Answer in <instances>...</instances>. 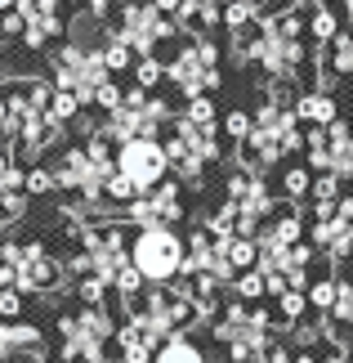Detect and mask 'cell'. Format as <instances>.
Wrapping results in <instances>:
<instances>
[{
    "label": "cell",
    "instance_id": "e575fe53",
    "mask_svg": "<svg viewBox=\"0 0 353 363\" xmlns=\"http://www.w3.org/2000/svg\"><path fill=\"white\" fill-rule=\"evenodd\" d=\"M318 5H322V9H335L340 18H349V23H353V0H318Z\"/></svg>",
    "mask_w": 353,
    "mask_h": 363
},
{
    "label": "cell",
    "instance_id": "ac0fdd59",
    "mask_svg": "<svg viewBox=\"0 0 353 363\" xmlns=\"http://www.w3.org/2000/svg\"><path fill=\"white\" fill-rule=\"evenodd\" d=\"M277 189H282V198H313V171H308V162H291V166H282V175H277Z\"/></svg>",
    "mask_w": 353,
    "mask_h": 363
},
{
    "label": "cell",
    "instance_id": "f1b7e54d",
    "mask_svg": "<svg viewBox=\"0 0 353 363\" xmlns=\"http://www.w3.org/2000/svg\"><path fill=\"white\" fill-rule=\"evenodd\" d=\"M242 5L255 13V18H273V13H287V9H300V0H242Z\"/></svg>",
    "mask_w": 353,
    "mask_h": 363
},
{
    "label": "cell",
    "instance_id": "9c48e42d",
    "mask_svg": "<svg viewBox=\"0 0 353 363\" xmlns=\"http://www.w3.org/2000/svg\"><path fill=\"white\" fill-rule=\"evenodd\" d=\"M130 264L148 287H170L183 274V238L175 229H139L130 238Z\"/></svg>",
    "mask_w": 353,
    "mask_h": 363
},
{
    "label": "cell",
    "instance_id": "8fae6325",
    "mask_svg": "<svg viewBox=\"0 0 353 363\" xmlns=\"http://www.w3.org/2000/svg\"><path fill=\"white\" fill-rule=\"evenodd\" d=\"M117 175H125L139 193L166 184L170 175V157H166L161 139H130V144L117 148Z\"/></svg>",
    "mask_w": 353,
    "mask_h": 363
},
{
    "label": "cell",
    "instance_id": "74e56055",
    "mask_svg": "<svg viewBox=\"0 0 353 363\" xmlns=\"http://www.w3.org/2000/svg\"><path fill=\"white\" fill-rule=\"evenodd\" d=\"M0 45H5V36H0Z\"/></svg>",
    "mask_w": 353,
    "mask_h": 363
},
{
    "label": "cell",
    "instance_id": "8d00e7d4",
    "mask_svg": "<svg viewBox=\"0 0 353 363\" xmlns=\"http://www.w3.org/2000/svg\"><path fill=\"white\" fill-rule=\"evenodd\" d=\"M13 5H18V0H0V13H9Z\"/></svg>",
    "mask_w": 353,
    "mask_h": 363
},
{
    "label": "cell",
    "instance_id": "d6a6232c",
    "mask_svg": "<svg viewBox=\"0 0 353 363\" xmlns=\"http://www.w3.org/2000/svg\"><path fill=\"white\" fill-rule=\"evenodd\" d=\"M63 5H76V9H86L90 18L108 23V18H112V9H117V0H63Z\"/></svg>",
    "mask_w": 353,
    "mask_h": 363
},
{
    "label": "cell",
    "instance_id": "4316f807",
    "mask_svg": "<svg viewBox=\"0 0 353 363\" xmlns=\"http://www.w3.org/2000/svg\"><path fill=\"white\" fill-rule=\"evenodd\" d=\"M304 310H308V291H282L277 296V318L282 323H295Z\"/></svg>",
    "mask_w": 353,
    "mask_h": 363
},
{
    "label": "cell",
    "instance_id": "7a4b0ae2",
    "mask_svg": "<svg viewBox=\"0 0 353 363\" xmlns=\"http://www.w3.org/2000/svg\"><path fill=\"white\" fill-rule=\"evenodd\" d=\"M59 283L63 260L40 238H0V287L32 296V291H54Z\"/></svg>",
    "mask_w": 353,
    "mask_h": 363
},
{
    "label": "cell",
    "instance_id": "52a82bcc",
    "mask_svg": "<svg viewBox=\"0 0 353 363\" xmlns=\"http://www.w3.org/2000/svg\"><path fill=\"white\" fill-rule=\"evenodd\" d=\"M130 323L161 350L170 337H179L188 323H197V310L179 287H152L130 301Z\"/></svg>",
    "mask_w": 353,
    "mask_h": 363
},
{
    "label": "cell",
    "instance_id": "9a60e30c",
    "mask_svg": "<svg viewBox=\"0 0 353 363\" xmlns=\"http://www.w3.org/2000/svg\"><path fill=\"white\" fill-rule=\"evenodd\" d=\"M40 350V332L27 323H0V363H13L18 354Z\"/></svg>",
    "mask_w": 353,
    "mask_h": 363
},
{
    "label": "cell",
    "instance_id": "d6986e66",
    "mask_svg": "<svg viewBox=\"0 0 353 363\" xmlns=\"http://www.w3.org/2000/svg\"><path fill=\"white\" fill-rule=\"evenodd\" d=\"M98 59H103L108 77H125V72H134V50L125 45V40H117V36H108L103 45H98Z\"/></svg>",
    "mask_w": 353,
    "mask_h": 363
},
{
    "label": "cell",
    "instance_id": "4dcf8cb0",
    "mask_svg": "<svg viewBox=\"0 0 353 363\" xmlns=\"http://www.w3.org/2000/svg\"><path fill=\"white\" fill-rule=\"evenodd\" d=\"M264 363H318L308 350H291V345H282V341H273V350H268V359Z\"/></svg>",
    "mask_w": 353,
    "mask_h": 363
},
{
    "label": "cell",
    "instance_id": "44dd1931",
    "mask_svg": "<svg viewBox=\"0 0 353 363\" xmlns=\"http://www.w3.org/2000/svg\"><path fill=\"white\" fill-rule=\"evenodd\" d=\"M152 363H206V354L197 350L188 337H170V341L157 350V359H152Z\"/></svg>",
    "mask_w": 353,
    "mask_h": 363
},
{
    "label": "cell",
    "instance_id": "836d02e7",
    "mask_svg": "<svg viewBox=\"0 0 353 363\" xmlns=\"http://www.w3.org/2000/svg\"><path fill=\"white\" fill-rule=\"evenodd\" d=\"M23 202H27V198H0V229L13 225V220L23 216Z\"/></svg>",
    "mask_w": 353,
    "mask_h": 363
},
{
    "label": "cell",
    "instance_id": "83f0119b",
    "mask_svg": "<svg viewBox=\"0 0 353 363\" xmlns=\"http://www.w3.org/2000/svg\"><path fill=\"white\" fill-rule=\"evenodd\" d=\"M331 323H340V328H353V283H340V291H335V310H331Z\"/></svg>",
    "mask_w": 353,
    "mask_h": 363
},
{
    "label": "cell",
    "instance_id": "30bf717a",
    "mask_svg": "<svg viewBox=\"0 0 353 363\" xmlns=\"http://www.w3.org/2000/svg\"><path fill=\"white\" fill-rule=\"evenodd\" d=\"M304 216L295 211H282V216H268L264 220V229L255 233V251H260V260H255V269L260 274H287V264H291V251L304 242Z\"/></svg>",
    "mask_w": 353,
    "mask_h": 363
},
{
    "label": "cell",
    "instance_id": "277c9868",
    "mask_svg": "<svg viewBox=\"0 0 353 363\" xmlns=\"http://www.w3.org/2000/svg\"><path fill=\"white\" fill-rule=\"evenodd\" d=\"M76 260L72 274L76 278H98V283H117V274L130 264V233H125L121 220H98V225H86L81 220V242H76Z\"/></svg>",
    "mask_w": 353,
    "mask_h": 363
},
{
    "label": "cell",
    "instance_id": "d4e9b609",
    "mask_svg": "<svg viewBox=\"0 0 353 363\" xmlns=\"http://www.w3.org/2000/svg\"><path fill=\"white\" fill-rule=\"evenodd\" d=\"M250 121L255 117H250L246 108H228V113L219 117V130H224V139H237V144H242V139L250 135Z\"/></svg>",
    "mask_w": 353,
    "mask_h": 363
},
{
    "label": "cell",
    "instance_id": "6da1fadb",
    "mask_svg": "<svg viewBox=\"0 0 353 363\" xmlns=\"http://www.w3.org/2000/svg\"><path fill=\"white\" fill-rule=\"evenodd\" d=\"M166 90L183 104L224 90V50L215 36H183L175 54H166Z\"/></svg>",
    "mask_w": 353,
    "mask_h": 363
},
{
    "label": "cell",
    "instance_id": "ffe728a7",
    "mask_svg": "<svg viewBox=\"0 0 353 363\" xmlns=\"http://www.w3.org/2000/svg\"><path fill=\"white\" fill-rule=\"evenodd\" d=\"M134 90H148V94H157L166 90V59L161 54H152V59H134Z\"/></svg>",
    "mask_w": 353,
    "mask_h": 363
},
{
    "label": "cell",
    "instance_id": "2e32d148",
    "mask_svg": "<svg viewBox=\"0 0 353 363\" xmlns=\"http://www.w3.org/2000/svg\"><path fill=\"white\" fill-rule=\"evenodd\" d=\"M117 354H121V363H148V359H157V345L125 318V323L117 328Z\"/></svg>",
    "mask_w": 353,
    "mask_h": 363
},
{
    "label": "cell",
    "instance_id": "e0dca14e",
    "mask_svg": "<svg viewBox=\"0 0 353 363\" xmlns=\"http://www.w3.org/2000/svg\"><path fill=\"white\" fill-rule=\"evenodd\" d=\"M340 32H345V18L335 9H322V5L308 9V45H313V50H327Z\"/></svg>",
    "mask_w": 353,
    "mask_h": 363
},
{
    "label": "cell",
    "instance_id": "5bb4252c",
    "mask_svg": "<svg viewBox=\"0 0 353 363\" xmlns=\"http://www.w3.org/2000/svg\"><path fill=\"white\" fill-rule=\"evenodd\" d=\"M295 121L300 125H335L340 121V99L331 90H300L295 94Z\"/></svg>",
    "mask_w": 353,
    "mask_h": 363
},
{
    "label": "cell",
    "instance_id": "cb8c5ba5",
    "mask_svg": "<svg viewBox=\"0 0 353 363\" xmlns=\"http://www.w3.org/2000/svg\"><path fill=\"white\" fill-rule=\"evenodd\" d=\"M59 193V179H54L50 166H27V198H50Z\"/></svg>",
    "mask_w": 353,
    "mask_h": 363
},
{
    "label": "cell",
    "instance_id": "f546056e",
    "mask_svg": "<svg viewBox=\"0 0 353 363\" xmlns=\"http://www.w3.org/2000/svg\"><path fill=\"white\" fill-rule=\"evenodd\" d=\"M108 283H98V278H76V301L81 305H103V296H108Z\"/></svg>",
    "mask_w": 353,
    "mask_h": 363
},
{
    "label": "cell",
    "instance_id": "f35d334b",
    "mask_svg": "<svg viewBox=\"0 0 353 363\" xmlns=\"http://www.w3.org/2000/svg\"><path fill=\"white\" fill-rule=\"evenodd\" d=\"M345 363H353V359H345Z\"/></svg>",
    "mask_w": 353,
    "mask_h": 363
},
{
    "label": "cell",
    "instance_id": "3957f363",
    "mask_svg": "<svg viewBox=\"0 0 353 363\" xmlns=\"http://www.w3.org/2000/svg\"><path fill=\"white\" fill-rule=\"evenodd\" d=\"M273 314L250 301H228L215 318V341H224L233 363H264L273 350Z\"/></svg>",
    "mask_w": 353,
    "mask_h": 363
},
{
    "label": "cell",
    "instance_id": "d590c367",
    "mask_svg": "<svg viewBox=\"0 0 353 363\" xmlns=\"http://www.w3.org/2000/svg\"><path fill=\"white\" fill-rule=\"evenodd\" d=\"M152 9H157V13H166V18H175V13L183 9V0H152Z\"/></svg>",
    "mask_w": 353,
    "mask_h": 363
},
{
    "label": "cell",
    "instance_id": "5b68a950",
    "mask_svg": "<svg viewBox=\"0 0 353 363\" xmlns=\"http://www.w3.org/2000/svg\"><path fill=\"white\" fill-rule=\"evenodd\" d=\"M108 36L125 40V45L134 50V59H152L161 45L183 40L179 23L157 13L152 0H117V9H112V18H108Z\"/></svg>",
    "mask_w": 353,
    "mask_h": 363
},
{
    "label": "cell",
    "instance_id": "7402d4cb",
    "mask_svg": "<svg viewBox=\"0 0 353 363\" xmlns=\"http://www.w3.org/2000/svg\"><path fill=\"white\" fill-rule=\"evenodd\" d=\"M81 113H86V108L76 104V94L54 90V99H50V121L54 125H72V121H81Z\"/></svg>",
    "mask_w": 353,
    "mask_h": 363
},
{
    "label": "cell",
    "instance_id": "8992f818",
    "mask_svg": "<svg viewBox=\"0 0 353 363\" xmlns=\"http://www.w3.org/2000/svg\"><path fill=\"white\" fill-rule=\"evenodd\" d=\"M63 359L67 363H108L117 350V328L103 305H81V310L59 318Z\"/></svg>",
    "mask_w": 353,
    "mask_h": 363
},
{
    "label": "cell",
    "instance_id": "ba28073f",
    "mask_svg": "<svg viewBox=\"0 0 353 363\" xmlns=\"http://www.w3.org/2000/svg\"><path fill=\"white\" fill-rule=\"evenodd\" d=\"M45 67H50V81H54V90H67V94H76V104L94 108V94L98 86H108V67L103 59H98V50H86V45H72V40H59L50 54H45Z\"/></svg>",
    "mask_w": 353,
    "mask_h": 363
},
{
    "label": "cell",
    "instance_id": "7c38bea8",
    "mask_svg": "<svg viewBox=\"0 0 353 363\" xmlns=\"http://www.w3.org/2000/svg\"><path fill=\"white\" fill-rule=\"evenodd\" d=\"M125 216L134 220V229H175L183 220V184L179 179H166V184L148 189L139 202L125 206Z\"/></svg>",
    "mask_w": 353,
    "mask_h": 363
},
{
    "label": "cell",
    "instance_id": "484cf974",
    "mask_svg": "<svg viewBox=\"0 0 353 363\" xmlns=\"http://www.w3.org/2000/svg\"><path fill=\"white\" fill-rule=\"evenodd\" d=\"M335 291H340V283H335V278H322V283L308 287V305H313L318 314H331L335 310Z\"/></svg>",
    "mask_w": 353,
    "mask_h": 363
},
{
    "label": "cell",
    "instance_id": "603a6c76",
    "mask_svg": "<svg viewBox=\"0 0 353 363\" xmlns=\"http://www.w3.org/2000/svg\"><path fill=\"white\" fill-rule=\"evenodd\" d=\"M233 291H237V301L260 305V301L268 296V283H264V274H260V269H246V274H237V278H233Z\"/></svg>",
    "mask_w": 353,
    "mask_h": 363
},
{
    "label": "cell",
    "instance_id": "4fadbf2b",
    "mask_svg": "<svg viewBox=\"0 0 353 363\" xmlns=\"http://www.w3.org/2000/svg\"><path fill=\"white\" fill-rule=\"evenodd\" d=\"M308 242H313L318 251H327V260H335V264H345L353 256V198H349V193L335 202L331 220L308 225Z\"/></svg>",
    "mask_w": 353,
    "mask_h": 363
},
{
    "label": "cell",
    "instance_id": "1f68e13d",
    "mask_svg": "<svg viewBox=\"0 0 353 363\" xmlns=\"http://www.w3.org/2000/svg\"><path fill=\"white\" fill-rule=\"evenodd\" d=\"M18 314H23V291L0 287V318H5V323H18Z\"/></svg>",
    "mask_w": 353,
    "mask_h": 363
}]
</instances>
